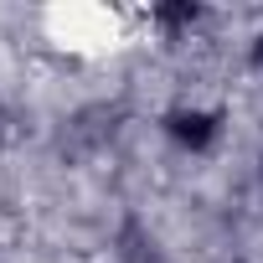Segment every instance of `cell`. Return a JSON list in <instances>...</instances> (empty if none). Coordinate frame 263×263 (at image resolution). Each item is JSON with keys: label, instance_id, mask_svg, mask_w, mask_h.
I'll return each instance as SVG.
<instances>
[{"label": "cell", "instance_id": "obj_2", "mask_svg": "<svg viewBox=\"0 0 263 263\" xmlns=\"http://www.w3.org/2000/svg\"><path fill=\"white\" fill-rule=\"evenodd\" d=\"M258 67H263V36H258Z\"/></svg>", "mask_w": 263, "mask_h": 263}, {"label": "cell", "instance_id": "obj_1", "mask_svg": "<svg viewBox=\"0 0 263 263\" xmlns=\"http://www.w3.org/2000/svg\"><path fill=\"white\" fill-rule=\"evenodd\" d=\"M171 135H176L181 145L201 150V145L217 135V119H212V114H201V108H191V114H171Z\"/></svg>", "mask_w": 263, "mask_h": 263}]
</instances>
